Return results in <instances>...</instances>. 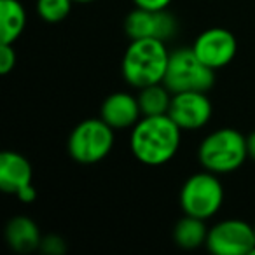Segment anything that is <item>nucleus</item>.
<instances>
[{"mask_svg": "<svg viewBox=\"0 0 255 255\" xmlns=\"http://www.w3.org/2000/svg\"><path fill=\"white\" fill-rule=\"evenodd\" d=\"M205 245L215 255H250L255 247L254 226L238 219L222 220L208 231Z\"/></svg>", "mask_w": 255, "mask_h": 255, "instance_id": "0eeeda50", "label": "nucleus"}, {"mask_svg": "<svg viewBox=\"0 0 255 255\" xmlns=\"http://www.w3.org/2000/svg\"><path fill=\"white\" fill-rule=\"evenodd\" d=\"M198 157L201 166L212 173H231L248 157L247 138L238 129L220 128L203 140Z\"/></svg>", "mask_w": 255, "mask_h": 255, "instance_id": "7ed1b4c3", "label": "nucleus"}, {"mask_svg": "<svg viewBox=\"0 0 255 255\" xmlns=\"http://www.w3.org/2000/svg\"><path fill=\"white\" fill-rule=\"evenodd\" d=\"M213 82H215L213 68L203 63L192 47H182V49L170 53V61H168L163 84L173 95L182 91L208 93Z\"/></svg>", "mask_w": 255, "mask_h": 255, "instance_id": "20e7f679", "label": "nucleus"}, {"mask_svg": "<svg viewBox=\"0 0 255 255\" xmlns=\"http://www.w3.org/2000/svg\"><path fill=\"white\" fill-rule=\"evenodd\" d=\"M32 164L18 152L0 154V189L9 194H16L19 201L33 203L37 191L32 185Z\"/></svg>", "mask_w": 255, "mask_h": 255, "instance_id": "1a4fd4ad", "label": "nucleus"}, {"mask_svg": "<svg viewBox=\"0 0 255 255\" xmlns=\"http://www.w3.org/2000/svg\"><path fill=\"white\" fill-rule=\"evenodd\" d=\"M5 238H7L9 247L19 254L35 250L42 243L39 227L28 217H14L9 220L5 227Z\"/></svg>", "mask_w": 255, "mask_h": 255, "instance_id": "ddd939ff", "label": "nucleus"}, {"mask_svg": "<svg viewBox=\"0 0 255 255\" xmlns=\"http://www.w3.org/2000/svg\"><path fill=\"white\" fill-rule=\"evenodd\" d=\"M182 129L168 114L143 116L133 126L131 152L147 166H161L177 154Z\"/></svg>", "mask_w": 255, "mask_h": 255, "instance_id": "f257e3e1", "label": "nucleus"}, {"mask_svg": "<svg viewBox=\"0 0 255 255\" xmlns=\"http://www.w3.org/2000/svg\"><path fill=\"white\" fill-rule=\"evenodd\" d=\"M177 19L173 14L163 9V11H150V9L136 7L128 14L124 21L126 35L131 40L135 39H157L166 40L173 39L177 33Z\"/></svg>", "mask_w": 255, "mask_h": 255, "instance_id": "6e6552de", "label": "nucleus"}, {"mask_svg": "<svg viewBox=\"0 0 255 255\" xmlns=\"http://www.w3.org/2000/svg\"><path fill=\"white\" fill-rule=\"evenodd\" d=\"M247 147H248V157L255 161V131L247 136Z\"/></svg>", "mask_w": 255, "mask_h": 255, "instance_id": "412c9836", "label": "nucleus"}, {"mask_svg": "<svg viewBox=\"0 0 255 255\" xmlns=\"http://www.w3.org/2000/svg\"><path fill=\"white\" fill-rule=\"evenodd\" d=\"M114 147V128L103 119H86L68 136V154L81 164H95L105 159Z\"/></svg>", "mask_w": 255, "mask_h": 255, "instance_id": "39448f33", "label": "nucleus"}, {"mask_svg": "<svg viewBox=\"0 0 255 255\" xmlns=\"http://www.w3.org/2000/svg\"><path fill=\"white\" fill-rule=\"evenodd\" d=\"M74 0H37V14L47 23H60L70 14Z\"/></svg>", "mask_w": 255, "mask_h": 255, "instance_id": "f3484780", "label": "nucleus"}, {"mask_svg": "<svg viewBox=\"0 0 255 255\" xmlns=\"http://www.w3.org/2000/svg\"><path fill=\"white\" fill-rule=\"evenodd\" d=\"M192 49L203 63L217 70L234 60L238 53V40L226 28H208L199 33L192 44Z\"/></svg>", "mask_w": 255, "mask_h": 255, "instance_id": "9d476101", "label": "nucleus"}, {"mask_svg": "<svg viewBox=\"0 0 255 255\" xmlns=\"http://www.w3.org/2000/svg\"><path fill=\"white\" fill-rule=\"evenodd\" d=\"M40 248H42L46 254L49 255H60L65 252V243L63 240H61L60 236H54V234H51V236H46L42 240V243H40Z\"/></svg>", "mask_w": 255, "mask_h": 255, "instance_id": "6ab92c4d", "label": "nucleus"}, {"mask_svg": "<svg viewBox=\"0 0 255 255\" xmlns=\"http://www.w3.org/2000/svg\"><path fill=\"white\" fill-rule=\"evenodd\" d=\"M138 98L129 93H114L107 96L102 105V119L114 129H126L140 121Z\"/></svg>", "mask_w": 255, "mask_h": 255, "instance_id": "f8f14e48", "label": "nucleus"}, {"mask_svg": "<svg viewBox=\"0 0 255 255\" xmlns=\"http://www.w3.org/2000/svg\"><path fill=\"white\" fill-rule=\"evenodd\" d=\"M168 116L177 123L180 129H198L212 117V102L205 91L175 93Z\"/></svg>", "mask_w": 255, "mask_h": 255, "instance_id": "9b49d317", "label": "nucleus"}, {"mask_svg": "<svg viewBox=\"0 0 255 255\" xmlns=\"http://www.w3.org/2000/svg\"><path fill=\"white\" fill-rule=\"evenodd\" d=\"M254 233H255V224H254Z\"/></svg>", "mask_w": 255, "mask_h": 255, "instance_id": "5701e85b", "label": "nucleus"}, {"mask_svg": "<svg viewBox=\"0 0 255 255\" xmlns=\"http://www.w3.org/2000/svg\"><path fill=\"white\" fill-rule=\"evenodd\" d=\"M74 2H81V4H88V2H95V0H74Z\"/></svg>", "mask_w": 255, "mask_h": 255, "instance_id": "4be33fe9", "label": "nucleus"}, {"mask_svg": "<svg viewBox=\"0 0 255 255\" xmlns=\"http://www.w3.org/2000/svg\"><path fill=\"white\" fill-rule=\"evenodd\" d=\"M173 238L175 243L180 248H185V250L201 247L203 243H206V238H208V229L205 226V220L192 215H185L175 226Z\"/></svg>", "mask_w": 255, "mask_h": 255, "instance_id": "2eb2a0df", "label": "nucleus"}, {"mask_svg": "<svg viewBox=\"0 0 255 255\" xmlns=\"http://www.w3.org/2000/svg\"><path fill=\"white\" fill-rule=\"evenodd\" d=\"M26 26L25 7L18 0H0V40L14 44Z\"/></svg>", "mask_w": 255, "mask_h": 255, "instance_id": "4468645a", "label": "nucleus"}, {"mask_svg": "<svg viewBox=\"0 0 255 255\" xmlns=\"http://www.w3.org/2000/svg\"><path fill=\"white\" fill-rule=\"evenodd\" d=\"M16 65V51L12 44H2L0 47V74L7 75Z\"/></svg>", "mask_w": 255, "mask_h": 255, "instance_id": "a211bd4d", "label": "nucleus"}, {"mask_svg": "<svg viewBox=\"0 0 255 255\" xmlns=\"http://www.w3.org/2000/svg\"><path fill=\"white\" fill-rule=\"evenodd\" d=\"M173 93L163 84V82H157V84H150L145 88H140L138 93V103L140 110H142L143 116H163L168 114L171 105V98H173Z\"/></svg>", "mask_w": 255, "mask_h": 255, "instance_id": "dca6fc26", "label": "nucleus"}, {"mask_svg": "<svg viewBox=\"0 0 255 255\" xmlns=\"http://www.w3.org/2000/svg\"><path fill=\"white\" fill-rule=\"evenodd\" d=\"M170 53L163 40L135 39L123 56V77L135 88H145L163 82Z\"/></svg>", "mask_w": 255, "mask_h": 255, "instance_id": "f03ea898", "label": "nucleus"}, {"mask_svg": "<svg viewBox=\"0 0 255 255\" xmlns=\"http://www.w3.org/2000/svg\"><path fill=\"white\" fill-rule=\"evenodd\" d=\"M224 203V189L217 173L203 171L185 180L180 191V206L185 215L210 219L220 210Z\"/></svg>", "mask_w": 255, "mask_h": 255, "instance_id": "423d86ee", "label": "nucleus"}, {"mask_svg": "<svg viewBox=\"0 0 255 255\" xmlns=\"http://www.w3.org/2000/svg\"><path fill=\"white\" fill-rule=\"evenodd\" d=\"M133 2L136 7L150 9V11H163L171 4V0H133Z\"/></svg>", "mask_w": 255, "mask_h": 255, "instance_id": "aec40b11", "label": "nucleus"}]
</instances>
